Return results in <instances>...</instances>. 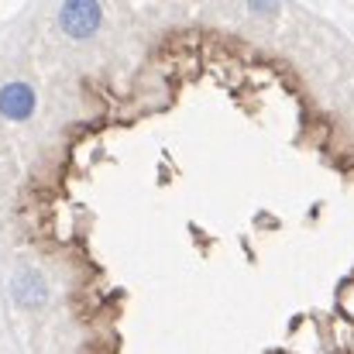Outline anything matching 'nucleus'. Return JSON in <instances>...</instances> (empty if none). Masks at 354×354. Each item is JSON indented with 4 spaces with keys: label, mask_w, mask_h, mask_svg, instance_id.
Returning <instances> with one entry per match:
<instances>
[{
    "label": "nucleus",
    "mask_w": 354,
    "mask_h": 354,
    "mask_svg": "<svg viewBox=\"0 0 354 354\" xmlns=\"http://www.w3.org/2000/svg\"><path fill=\"white\" fill-rule=\"evenodd\" d=\"M0 114L7 120H28L35 114V90L28 83H3L0 86Z\"/></svg>",
    "instance_id": "nucleus-2"
},
{
    "label": "nucleus",
    "mask_w": 354,
    "mask_h": 354,
    "mask_svg": "<svg viewBox=\"0 0 354 354\" xmlns=\"http://www.w3.org/2000/svg\"><path fill=\"white\" fill-rule=\"evenodd\" d=\"M59 24L69 38H93L104 24V10L93 0H69L59 10Z\"/></svg>",
    "instance_id": "nucleus-1"
},
{
    "label": "nucleus",
    "mask_w": 354,
    "mask_h": 354,
    "mask_svg": "<svg viewBox=\"0 0 354 354\" xmlns=\"http://www.w3.org/2000/svg\"><path fill=\"white\" fill-rule=\"evenodd\" d=\"M14 299H17L21 306H41V303L48 299L45 279H41L38 272H21V275L14 279Z\"/></svg>",
    "instance_id": "nucleus-3"
}]
</instances>
